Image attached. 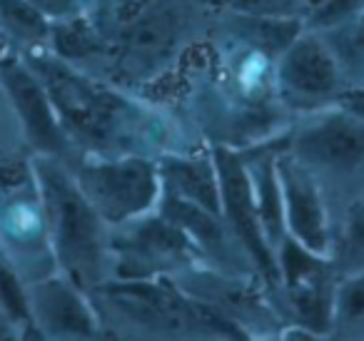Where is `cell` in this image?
<instances>
[{"label":"cell","mask_w":364,"mask_h":341,"mask_svg":"<svg viewBox=\"0 0 364 341\" xmlns=\"http://www.w3.org/2000/svg\"><path fill=\"white\" fill-rule=\"evenodd\" d=\"M155 97L170 102L205 147L247 150L287 135L294 122L277 97L274 58L215 31Z\"/></svg>","instance_id":"1"},{"label":"cell","mask_w":364,"mask_h":341,"mask_svg":"<svg viewBox=\"0 0 364 341\" xmlns=\"http://www.w3.org/2000/svg\"><path fill=\"white\" fill-rule=\"evenodd\" d=\"M46 85L77 155L157 157L205 147L167 100L87 75L48 48L18 50Z\"/></svg>","instance_id":"2"},{"label":"cell","mask_w":364,"mask_h":341,"mask_svg":"<svg viewBox=\"0 0 364 341\" xmlns=\"http://www.w3.org/2000/svg\"><path fill=\"white\" fill-rule=\"evenodd\" d=\"M215 0H85L107 48L100 80L157 95L208 40Z\"/></svg>","instance_id":"3"},{"label":"cell","mask_w":364,"mask_h":341,"mask_svg":"<svg viewBox=\"0 0 364 341\" xmlns=\"http://www.w3.org/2000/svg\"><path fill=\"white\" fill-rule=\"evenodd\" d=\"M107 339L247 341L172 279H107L90 291Z\"/></svg>","instance_id":"4"},{"label":"cell","mask_w":364,"mask_h":341,"mask_svg":"<svg viewBox=\"0 0 364 341\" xmlns=\"http://www.w3.org/2000/svg\"><path fill=\"white\" fill-rule=\"evenodd\" d=\"M31 167L58 271L90 294L110 279V224L82 195L68 162L31 155Z\"/></svg>","instance_id":"5"},{"label":"cell","mask_w":364,"mask_h":341,"mask_svg":"<svg viewBox=\"0 0 364 341\" xmlns=\"http://www.w3.org/2000/svg\"><path fill=\"white\" fill-rule=\"evenodd\" d=\"M284 150L319 182L337 229L364 195V120L339 105L299 115L284 135Z\"/></svg>","instance_id":"6"},{"label":"cell","mask_w":364,"mask_h":341,"mask_svg":"<svg viewBox=\"0 0 364 341\" xmlns=\"http://www.w3.org/2000/svg\"><path fill=\"white\" fill-rule=\"evenodd\" d=\"M0 251L26 281L58 271L31 155L0 165Z\"/></svg>","instance_id":"7"},{"label":"cell","mask_w":364,"mask_h":341,"mask_svg":"<svg viewBox=\"0 0 364 341\" xmlns=\"http://www.w3.org/2000/svg\"><path fill=\"white\" fill-rule=\"evenodd\" d=\"M279 286L274 306L284 319L282 339H327L337 266L332 256L314 254L289 237L274 249Z\"/></svg>","instance_id":"8"},{"label":"cell","mask_w":364,"mask_h":341,"mask_svg":"<svg viewBox=\"0 0 364 341\" xmlns=\"http://www.w3.org/2000/svg\"><path fill=\"white\" fill-rule=\"evenodd\" d=\"M68 167L87 202L110 227L125 224L160 205L162 180L152 157L75 155Z\"/></svg>","instance_id":"9"},{"label":"cell","mask_w":364,"mask_h":341,"mask_svg":"<svg viewBox=\"0 0 364 341\" xmlns=\"http://www.w3.org/2000/svg\"><path fill=\"white\" fill-rule=\"evenodd\" d=\"M198 264L190 237L160 210L110 227V279H175Z\"/></svg>","instance_id":"10"},{"label":"cell","mask_w":364,"mask_h":341,"mask_svg":"<svg viewBox=\"0 0 364 341\" xmlns=\"http://www.w3.org/2000/svg\"><path fill=\"white\" fill-rule=\"evenodd\" d=\"M177 286L190 296L208 304L215 314L228 319L245 339L277 341L284 334V319L279 316L269 289L257 276L232 274L218 266L198 264L185 274L175 276Z\"/></svg>","instance_id":"11"},{"label":"cell","mask_w":364,"mask_h":341,"mask_svg":"<svg viewBox=\"0 0 364 341\" xmlns=\"http://www.w3.org/2000/svg\"><path fill=\"white\" fill-rule=\"evenodd\" d=\"M0 95L6 100L13 120H16L18 135L31 155L58 157L70 162L77 155L70 137L60 125L46 85L38 72L28 65V60L6 45L0 50Z\"/></svg>","instance_id":"12"},{"label":"cell","mask_w":364,"mask_h":341,"mask_svg":"<svg viewBox=\"0 0 364 341\" xmlns=\"http://www.w3.org/2000/svg\"><path fill=\"white\" fill-rule=\"evenodd\" d=\"M274 87L279 102L294 117L337 105L349 90L324 38L307 28L274 60Z\"/></svg>","instance_id":"13"},{"label":"cell","mask_w":364,"mask_h":341,"mask_svg":"<svg viewBox=\"0 0 364 341\" xmlns=\"http://www.w3.org/2000/svg\"><path fill=\"white\" fill-rule=\"evenodd\" d=\"M213 152L215 167H218L220 180V212L225 222L235 229L245 249L250 251L259 276L267 284L269 294H277L279 274H277V259L274 249L269 247L267 237L259 224L257 210H255L252 187H250V175L245 167L242 150H230V147H210Z\"/></svg>","instance_id":"14"},{"label":"cell","mask_w":364,"mask_h":341,"mask_svg":"<svg viewBox=\"0 0 364 341\" xmlns=\"http://www.w3.org/2000/svg\"><path fill=\"white\" fill-rule=\"evenodd\" d=\"M31 319L38 339L97 341L107 339L102 321L85 289L60 271L28 281Z\"/></svg>","instance_id":"15"},{"label":"cell","mask_w":364,"mask_h":341,"mask_svg":"<svg viewBox=\"0 0 364 341\" xmlns=\"http://www.w3.org/2000/svg\"><path fill=\"white\" fill-rule=\"evenodd\" d=\"M284 237L314 254L332 256L334 215L312 172L282 147L277 157Z\"/></svg>","instance_id":"16"},{"label":"cell","mask_w":364,"mask_h":341,"mask_svg":"<svg viewBox=\"0 0 364 341\" xmlns=\"http://www.w3.org/2000/svg\"><path fill=\"white\" fill-rule=\"evenodd\" d=\"M157 210L165 217H170L190 237V242L195 244V249L203 256L205 264L218 266L223 271H232V274L257 276L262 281L250 251L245 249L240 237L235 234V229L225 222V217L220 212H210L205 207L193 205V202L167 195V192H162Z\"/></svg>","instance_id":"17"},{"label":"cell","mask_w":364,"mask_h":341,"mask_svg":"<svg viewBox=\"0 0 364 341\" xmlns=\"http://www.w3.org/2000/svg\"><path fill=\"white\" fill-rule=\"evenodd\" d=\"M157 170H160L162 192L210 212H220V180L210 147L167 152L157 157Z\"/></svg>","instance_id":"18"},{"label":"cell","mask_w":364,"mask_h":341,"mask_svg":"<svg viewBox=\"0 0 364 341\" xmlns=\"http://www.w3.org/2000/svg\"><path fill=\"white\" fill-rule=\"evenodd\" d=\"M284 147V135L277 140L262 142L242 150L245 167L250 175L252 187L255 210H257L259 224L267 237L269 247L277 249L284 239V220H282V192H279V175H277V157Z\"/></svg>","instance_id":"19"},{"label":"cell","mask_w":364,"mask_h":341,"mask_svg":"<svg viewBox=\"0 0 364 341\" xmlns=\"http://www.w3.org/2000/svg\"><path fill=\"white\" fill-rule=\"evenodd\" d=\"M213 31L235 38L240 43L257 48L277 60V55L304 31V21L299 18H262V16H242V13L220 11L215 13Z\"/></svg>","instance_id":"20"},{"label":"cell","mask_w":364,"mask_h":341,"mask_svg":"<svg viewBox=\"0 0 364 341\" xmlns=\"http://www.w3.org/2000/svg\"><path fill=\"white\" fill-rule=\"evenodd\" d=\"M48 50L60 58V60L70 63V65L80 67L82 72L95 77H100L107 58L105 40H102V36L97 33V28L92 26V21L85 13L68 18V21L53 23Z\"/></svg>","instance_id":"21"},{"label":"cell","mask_w":364,"mask_h":341,"mask_svg":"<svg viewBox=\"0 0 364 341\" xmlns=\"http://www.w3.org/2000/svg\"><path fill=\"white\" fill-rule=\"evenodd\" d=\"M329 341H364V266L339 271L329 314Z\"/></svg>","instance_id":"22"},{"label":"cell","mask_w":364,"mask_h":341,"mask_svg":"<svg viewBox=\"0 0 364 341\" xmlns=\"http://www.w3.org/2000/svg\"><path fill=\"white\" fill-rule=\"evenodd\" d=\"M53 23L28 0H0V38L16 50L48 48Z\"/></svg>","instance_id":"23"},{"label":"cell","mask_w":364,"mask_h":341,"mask_svg":"<svg viewBox=\"0 0 364 341\" xmlns=\"http://www.w3.org/2000/svg\"><path fill=\"white\" fill-rule=\"evenodd\" d=\"M0 311L18 331V339H38L31 319L28 281L3 251H0Z\"/></svg>","instance_id":"24"},{"label":"cell","mask_w":364,"mask_h":341,"mask_svg":"<svg viewBox=\"0 0 364 341\" xmlns=\"http://www.w3.org/2000/svg\"><path fill=\"white\" fill-rule=\"evenodd\" d=\"M334 53L349 87H364V13L357 21L329 33H319Z\"/></svg>","instance_id":"25"},{"label":"cell","mask_w":364,"mask_h":341,"mask_svg":"<svg viewBox=\"0 0 364 341\" xmlns=\"http://www.w3.org/2000/svg\"><path fill=\"white\" fill-rule=\"evenodd\" d=\"M332 261L337 271L362 269L364 266V195L337 222Z\"/></svg>","instance_id":"26"},{"label":"cell","mask_w":364,"mask_h":341,"mask_svg":"<svg viewBox=\"0 0 364 341\" xmlns=\"http://www.w3.org/2000/svg\"><path fill=\"white\" fill-rule=\"evenodd\" d=\"M364 13V0H312L304 28L312 33H329L357 21Z\"/></svg>","instance_id":"27"},{"label":"cell","mask_w":364,"mask_h":341,"mask_svg":"<svg viewBox=\"0 0 364 341\" xmlns=\"http://www.w3.org/2000/svg\"><path fill=\"white\" fill-rule=\"evenodd\" d=\"M220 11L242 13V16L262 18H299L304 21L309 0H215Z\"/></svg>","instance_id":"28"},{"label":"cell","mask_w":364,"mask_h":341,"mask_svg":"<svg viewBox=\"0 0 364 341\" xmlns=\"http://www.w3.org/2000/svg\"><path fill=\"white\" fill-rule=\"evenodd\" d=\"M36 11H41L50 23L68 21L85 13V0H28Z\"/></svg>","instance_id":"29"},{"label":"cell","mask_w":364,"mask_h":341,"mask_svg":"<svg viewBox=\"0 0 364 341\" xmlns=\"http://www.w3.org/2000/svg\"><path fill=\"white\" fill-rule=\"evenodd\" d=\"M337 105L342 107V110L352 112V115H357L364 120V87H349V90L337 100Z\"/></svg>","instance_id":"30"},{"label":"cell","mask_w":364,"mask_h":341,"mask_svg":"<svg viewBox=\"0 0 364 341\" xmlns=\"http://www.w3.org/2000/svg\"><path fill=\"white\" fill-rule=\"evenodd\" d=\"M8 339H18V331L13 329V324L6 319V314L0 311V341H8Z\"/></svg>","instance_id":"31"},{"label":"cell","mask_w":364,"mask_h":341,"mask_svg":"<svg viewBox=\"0 0 364 341\" xmlns=\"http://www.w3.org/2000/svg\"><path fill=\"white\" fill-rule=\"evenodd\" d=\"M0 45H8V43H6V40H3V38H0Z\"/></svg>","instance_id":"32"}]
</instances>
